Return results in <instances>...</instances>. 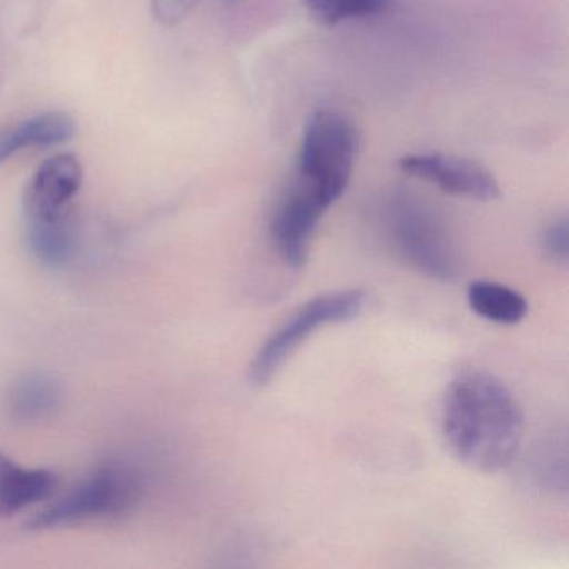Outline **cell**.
Listing matches in <instances>:
<instances>
[{
	"instance_id": "6da1fadb",
	"label": "cell",
	"mask_w": 569,
	"mask_h": 569,
	"mask_svg": "<svg viewBox=\"0 0 569 569\" xmlns=\"http://www.w3.org/2000/svg\"><path fill=\"white\" fill-rule=\"evenodd\" d=\"M525 431L521 406L491 372L468 369L452 378L442 401V435L459 461L482 472L511 465Z\"/></svg>"
},
{
	"instance_id": "7a4b0ae2",
	"label": "cell",
	"mask_w": 569,
	"mask_h": 569,
	"mask_svg": "<svg viewBox=\"0 0 569 569\" xmlns=\"http://www.w3.org/2000/svg\"><path fill=\"white\" fill-rule=\"evenodd\" d=\"M355 126L335 111H319L306 124L296 164V186L331 208L348 189L358 156Z\"/></svg>"
},
{
	"instance_id": "3957f363",
	"label": "cell",
	"mask_w": 569,
	"mask_h": 569,
	"mask_svg": "<svg viewBox=\"0 0 569 569\" xmlns=\"http://www.w3.org/2000/svg\"><path fill=\"white\" fill-rule=\"evenodd\" d=\"M386 231L398 258L416 272L439 282L458 281L461 254L431 208L409 196H396L386 211Z\"/></svg>"
},
{
	"instance_id": "277c9868",
	"label": "cell",
	"mask_w": 569,
	"mask_h": 569,
	"mask_svg": "<svg viewBox=\"0 0 569 569\" xmlns=\"http://www.w3.org/2000/svg\"><path fill=\"white\" fill-rule=\"evenodd\" d=\"M368 296L362 289L326 292L296 309L256 352L249 366L252 386L268 385L281 371L288 359L325 326L341 325L365 311Z\"/></svg>"
},
{
	"instance_id": "5b68a950",
	"label": "cell",
	"mask_w": 569,
	"mask_h": 569,
	"mask_svg": "<svg viewBox=\"0 0 569 569\" xmlns=\"http://www.w3.org/2000/svg\"><path fill=\"white\" fill-rule=\"evenodd\" d=\"M141 495V481L131 469L104 466L64 498L38 512L29 526L32 529H49L84 519L126 515L138 505Z\"/></svg>"
},
{
	"instance_id": "8992f818",
	"label": "cell",
	"mask_w": 569,
	"mask_h": 569,
	"mask_svg": "<svg viewBox=\"0 0 569 569\" xmlns=\"http://www.w3.org/2000/svg\"><path fill=\"white\" fill-rule=\"evenodd\" d=\"M399 169L409 178L428 182L456 198L491 202L501 196V188L488 169L459 156L415 152L399 161Z\"/></svg>"
},
{
	"instance_id": "52a82bcc",
	"label": "cell",
	"mask_w": 569,
	"mask_h": 569,
	"mask_svg": "<svg viewBox=\"0 0 569 569\" xmlns=\"http://www.w3.org/2000/svg\"><path fill=\"white\" fill-rule=\"evenodd\" d=\"M82 186V168L72 154L48 159L26 189V226L72 224L71 204Z\"/></svg>"
},
{
	"instance_id": "ba28073f",
	"label": "cell",
	"mask_w": 569,
	"mask_h": 569,
	"mask_svg": "<svg viewBox=\"0 0 569 569\" xmlns=\"http://www.w3.org/2000/svg\"><path fill=\"white\" fill-rule=\"evenodd\" d=\"M326 211L328 209L315 196L296 184L276 206L269 232L279 258L289 268H302L308 261L316 228Z\"/></svg>"
},
{
	"instance_id": "9c48e42d",
	"label": "cell",
	"mask_w": 569,
	"mask_h": 569,
	"mask_svg": "<svg viewBox=\"0 0 569 569\" xmlns=\"http://www.w3.org/2000/svg\"><path fill=\"white\" fill-rule=\"evenodd\" d=\"M56 482L54 472L24 468L0 452V516L16 515L44 501L54 492Z\"/></svg>"
},
{
	"instance_id": "30bf717a",
	"label": "cell",
	"mask_w": 569,
	"mask_h": 569,
	"mask_svg": "<svg viewBox=\"0 0 569 569\" xmlns=\"http://www.w3.org/2000/svg\"><path fill=\"white\" fill-rule=\"evenodd\" d=\"M74 134V119L66 112H46V114L36 116L14 128L0 132V166L26 149L61 146L71 141Z\"/></svg>"
},
{
	"instance_id": "8fae6325",
	"label": "cell",
	"mask_w": 569,
	"mask_h": 569,
	"mask_svg": "<svg viewBox=\"0 0 569 569\" xmlns=\"http://www.w3.org/2000/svg\"><path fill=\"white\" fill-rule=\"evenodd\" d=\"M61 382L48 372L21 376L8 392V411L18 422H38L61 406Z\"/></svg>"
},
{
	"instance_id": "7c38bea8",
	"label": "cell",
	"mask_w": 569,
	"mask_h": 569,
	"mask_svg": "<svg viewBox=\"0 0 569 569\" xmlns=\"http://www.w3.org/2000/svg\"><path fill=\"white\" fill-rule=\"evenodd\" d=\"M468 302L476 315L496 325H518L528 315V299L516 289L499 282H471Z\"/></svg>"
},
{
	"instance_id": "4fadbf2b",
	"label": "cell",
	"mask_w": 569,
	"mask_h": 569,
	"mask_svg": "<svg viewBox=\"0 0 569 569\" xmlns=\"http://www.w3.org/2000/svg\"><path fill=\"white\" fill-rule=\"evenodd\" d=\"M301 4L318 24L338 26L385 14L395 0H301Z\"/></svg>"
},
{
	"instance_id": "5bb4252c",
	"label": "cell",
	"mask_w": 569,
	"mask_h": 569,
	"mask_svg": "<svg viewBox=\"0 0 569 569\" xmlns=\"http://www.w3.org/2000/svg\"><path fill=\"white\" fill-rule=\"evenodd\" d=\"M541 248L546 258L558 266H568L569 226L568 218L552 219L541 234Z\"/></svg>"
},
{
	"instance_id": "9a60e30c",
	"label": "cell",
	"mask_w": 569,
	"mask_h": 569,
	"mask_svg": "<svg viewBox=\"0 0 569 569\" xmlns=\"http://www.w3.org/2000/svg\"><path fill=\"white\" fill-rule=\"evenodd\" d=\"M201 0H151L152 14L161 24L176 26L184 21Z\"/></svg>"
}]
</instances>
